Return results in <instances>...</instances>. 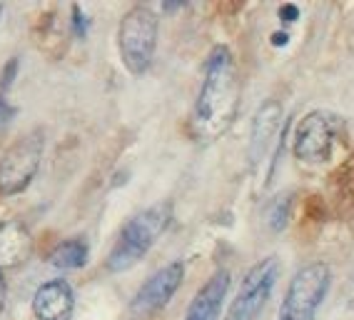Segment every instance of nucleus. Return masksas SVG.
I'll use <instances>...</instances> for the list:
<instances>
[{"mask_svg": "<svg viewBox=\"0 0 354 320\" xmlns=\"http://www.w3.org/2000/svg\"><path fill=\"white\" fill-rule=\"evenodd\" d=\"M240 73L227 45H217L207 55L205 78L190 116V130L197 141L212 143L232 128L240 110Z\"/></svg>", "mask_w": 354, "mask_h": 320, "instance_id": "f257e3e1", "label": "nucleus"}, {"mask_svg": "<svg viewBox=\"0 0 354 320\" xmlns=\"http://www.w3.org/2000/svg\"><path fill=\"white\" fill-rule=\"evenodd\" d=\"M172 223V205L170 203H158L150 205L145 211H140L138 215L127 220L122 225L120 235L115 240L113 250L108 253L105 268L110 273H125V270L135 268L142 258L150 253V248L160 240Z\"/></svg>", "mask_w": 354, "mask_h": 320, "instance_id": "f03ea898", "label": "nucleus"}, {"mask_svg": "<svg viewBox=\"0 0 354 320\" xmlns=\"http://www.w3.org/2000/svg\"><path fill=\"white\" fill-rule=\"evenodd\" d=\"M160 23L155 10L147 6L130 8L118 28V48H120L122 65L133 75H145L150 71L155 51H158Z\"/></svg>", "mask_w": 354, "mask_h": 320, "instance_id": "7ed1b4c3", "label": "nucleus"}, {"mask_svg": "<svg viewBox=\"0 0 354 320\" xmlns=\"http://www.w3.org/2000/svg\"><path fill=\"white\" fill-rule=\"evenodd\" d=\"M332 288V270L324 263H310L295 273L277 320H315Z\"/></svg>", "mask_w": 354, "mask_h": 320, "instance_id": "20e7f679", "label": "nucleus"}, {"mask_svg": "<svg viewBox=\"0 0 354 320\" xmlns=\"http://www.w3.org/2000/svg\"><path fill=\"white\" fill-rule=\"evenodd\" d=\"M45 153L43 130H30L8 148L0 158V195H18L32 183Z\"/></svg>", "mask_w": 354, "mask_h": 320, "instance_id": "39448f33", "label": "nucleus"}, {"mask_svg": "<svg viewBox=\"0 0 354 320\" xmlns=\"http://www.w3.org/2000/svg\"><path fill=\"white\" fill-rule=\"evenodd\" d=\"M279 270H282V265H279L277 256H267L259 263H254L242 278L240 290L234 295V301L230 303L225 320H257L272 298Z\"/></svg>", "mask_w": 354, "mask_h": 320, "instance_id": "423d86ee", "label": "nucleus"}, {"mask_svg": "<svg viewBox=\"0 0 354 320\" xmlns=\"http://www.w3.org/2000/svg\"><path fill=\"white\" fill-rule=\"evenodd\" d=\"M337 116H329L324 110H315L299 121L295 130L292 153L302 163H324L332 155V143L337 135Z\"/></svg>", "mask_w": 354, "mask_h": 320, "instance_id": "0eeeda50", "label": "nucleus"}, {"mask_svg": "<svg viewBox=\"0 0 354 320\" xmlns=\"http://www.w3.org/2000/svg\"><path fill=\"white\" fill-rule=\"evenodd\" d=\"M185 278V263L183 260H172L167 265H162L160 270H155L150 278H147L140 290L135 293L133 303H130V313L135 318H150L158 310H162L167 303L172 301V295L180 290Z\"/></svg>", "mask_w": 354, "mask_h": 320, "instance_id": "6e6552de", "label": "nucleus"}, {"mask_svg": "<svg viewBox=\"0 0 354 320\" xmlns=\"http://www.w3.org/2000/svg\"><path fill=\"white\" fill-rule=\"evenodd\" d=\"M75 308V293L65 278L43 283L32 298V313L38 320H70Z\"/></svg>", "mask_w": 354, "mask_h": 320, "instance_id": "1a4fd4ad", "label": "nucleus"}, {"mask_svg": "<svg viewBox=\"0 0 354 320\" xmlns=\"http://www.w3.org/2000/svg\"><path fill=\"white\" fill-rule=\"evenodd\" d=\"M230 283H232V276L227 268L215 270L212 278L195 293L187 313H185V320H220L222 305L230 293Z\"/></svg>", "mask_w": 354, "mask_h": 320, "instance_id": "9d476101", "label": "nucleus"}, {"mask_svg": "<svg viewBox=\"0 0 354 320\" xmlns=\"http://www.w3.org/2000/svg\"><path fill=\"white\" fill-rule=\"evenodd\" d=\"M282 125V105L277 100H265L259 105L257 116L252 121V133H250V158L259 163L270 153V145L274 143Z\"/></svg>", "mask_w": 354, "mask_h": 320, "instance_id": "9b49d317", "label": "nucleus"}, {"mask_svg": "<svg viewBox=\"0 0 354 320\" xmlns=\"http://www.w3.org/2000/svg\"><path fill=\"white\" fill-rule=\"evenodd\" d=\"M32 235L26 223L20 220H3L0 223V270L18 268L30 258Z\"/></svg>", "mask_w": 354, "mask_h": 320, "instance_id": "f8f14e48", "label": "nucleus"}, {"mask_svg": "<svg viewBox=\"0 0 354 320\" xmlns=\"http://www.w3.org/2000/svg\"><path fill=\"white\" fill-rule=\"evenodd\" d=\"M90 258V245L85 238H68L57 243L48 256V263L57 270H77L82 268Z\"/></svg>", "mask_w": 354, "mask_h": 320, "instance_id": "ddd939ff", "label": "nucleus"}, {"mask_svg": "<svg viewBox=\"0 0 354 320\" xmlns=\"http://www.w3.org/2000/svg\"><path fill=\"white\" fill-rule=\"evenodd\" d=\"M290 208H292V195L290 193H282L272 203L267 205V225L272 228L274 233H282L290 223Z\"/></svg>", "mask_w": 354, "mask_h": 320, "instance_id": "4468645a", "label": "nucleus"}, {"mask_svg": "<svg viewBox=\"0 0 354 320\" xmlns=\"http://www.w3.org/2000/svg\"><path fill=\"white\" fill-rule=\"evenodd\" d=\"M70 10H73V33H75V38H88V30H90V18L85 15V10H82L80 6H70Z\"/></svg>", "mask_w": 354, "mask_h": 320, "instance_id": "2eb2a0df", "label": "nucleus"}, {"mask_svg": "<svg viewBox=\"0 0 354 320\" xmlns=\"http://www.w3.org/2000/svg\"><path fill=\"white\" fill-rule=\"evenodd\" d=\"M18 68H20V60L18 58H10L6 63V68L0 71V96H6L10 85L15 83V75H18Z\"/></svg>", "mask_w": 354, "mask_h": 320, "instance_id": "dca6fc26", "label": "nucleus"}, {"mask_svg": "<svg viewBox=\"0 0 354 320\" xmlns=\"http://www.w3.org/2000/svg\"><path fill=\"white\" fill-rule=\"evenodd\" d=\"M15 113H18V108H15L13 103H8L6 96H0V128H6L8 123L13 121Z\"/></svg>", "mask_w": 354, "mask_h": 320, "instance_id": "f3484780", "label": "nucleus"}, {"mask_svg": "<svg viewBox=\"0 0 354 320\" xmlns=\"http://www.w3.org/2000/svg\"><path fill=\"white\" fill-rule=\"evenodd\" d=\"M279 18H282V23H295L299 18V8L292 6V3H285L279 8Z\"/></svg>", "mask_w": 354, "mask_h": 320, "instance_id": "a211bd4d", "label": "nucleus"}, {"mask_svg": "<svg viewBox=\"0 0 354 320\" xmlns=\"http://www.w3.org/2000/svg\"><path fill=\"white\" fill-rule=\"evenodd\" d=\"M6 301H8V283L6 276H3V270H0V318L6 313Z\"/></svg>", "mask_w": 354, "mask_h": 320, "instance_id": "6ab92c4d", "label": "nucleus"}, {"mask_svg": "<svg viewBox=\"0 0 354 320\" xmlns=\"http://www.w3.org/2000/svg\"><path fill=\"white\" fill-rule=\"evenodd\" d=\"M272 43L274 45H285L287 43V35H285V33H274V35H272Z\"/></svg>", "mask_w": 354, "mask_h": 320, "instance_id": "aec40b11", "label": "nucleus"}, {"mask_svg": "<svg viewBox=\"0 0 354 320\" xmlns=\"http://www.w3.org/2000/svg\"><path fill=\"white\" fill-rule=\"evenodd\" d=\"M0 15H3V6H0Z\"/></svg>", "mask_w": 354, "mask_h": 320, "instance_id": "412c9836", "label": "nucleus"}]
</instances>
